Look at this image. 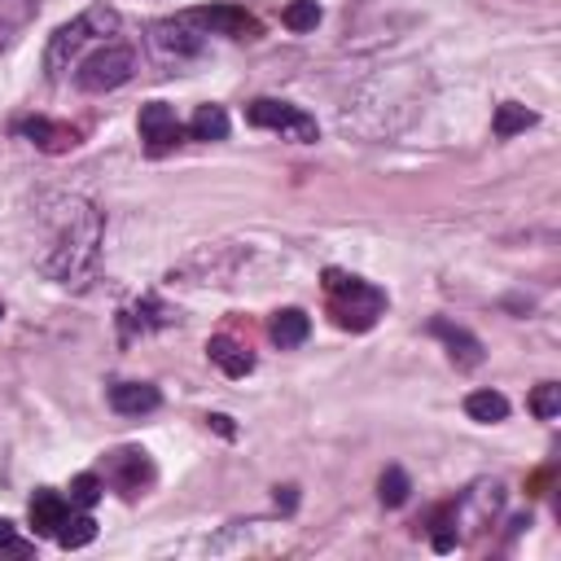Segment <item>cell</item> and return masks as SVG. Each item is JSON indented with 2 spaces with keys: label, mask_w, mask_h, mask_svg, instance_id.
<instances>
[{
  "label": "cell",
  "mask_w": 561,
  "mask_h": 561,
  "mask_svg": "<svg viewBox=\"0 0 561 561\" xmlns=\"http://www.w3.org/2000/svg\"><path fill=\"white\" fill-rule=\"evenodd\" d=\"M35 210L44 224V245L35 259L39 272L57 285H83L101 250V210L79 193H48Z\"/></svg>",
  "instance_id": "1"
},
{
  "label": "cell",
  "mask_w": 561,
  "mask_h": 561,
  "mask_svg": "<svg viewBox=\"0 0 561 561\" xmlns=\"http://www.w3.org/2000/svg\"><path fill=\"white\" fill-rule=\"evenodd\" d=\"M114 31H118V13H114L110 4H92V9H83L75 22H66V26L53 31L48 53H44L48 75H53V79L66 75V70L79 61V53H83L88 44H105Z\"/></svg>",
  "instance_id": "2"
},
{
  "label": "cell",
  "mask_w": 561,
  "mask_h": 561,
  "mask_svg": "<svg viewBox=\"0 0 561 561\" xmlns=\"http://www.w3.org/2000/svg\"><path fill=\"white\" fill-rule=\"evenodd\" d=\"M324 294H329L333 320H337L342 329H355V333L373 329V324H377V316L386 311V294H381L377 285H368L364 276L337 272V267H329V272H324Z\"/></svg>",
  "instance_id": "3"
},
{
  "label": "cell",
  "mask_w": 561,
  "mask_h": 561,
  "mask_svg": "<svg viewBox=\"0 0 561 561\" xmlns=\"http://www.w3.org/2000/svg\"><path fill=\"white\" fill-rule=\"evenodd\" d=\"M131 70H136V53L105 39V44H96L92 53H83L75 61V83L83 92H114L131 79Z\"/></svg>",
  "instance_id": "4"
},
{
  "label": "cell",
  "mask_w": 561,
  "mask_h": 561,
  "mask_svg": "<svg viewBox=\"0 0 561 561\" xmlns=\"http://www.w3.org/2000/svg\"><path fill=\"white\" fill-rule=\"evenodd\" d=\"M245 123L254 127H267V131H280L285 140H316V118L302 114L298 105L289 101H272V96H259L245 105Z\"/></svg>",
  "instance_id": "5"
},
{
  "label": "cell",
  "mask_w": 561,
  "mask_h": 561,
  "mask_svg": "<svg viewBox=\"0 0 561 561\" xmlns=\"http://www.w3.org/2000/svg\"><path fill=\"white\" fill-rule=\"evenodd\" d=\"M101 482L114 486V491H123V495H140L153 482V465H149V456L140 447H118V451L105 456Z\"/></svg>",
  "instance_id": "6"
},
{
  "label": "cell",
  "mask_w": 561,
  "mask_h": 561,
  "mask_svg": "<svg viewBox=\"0 0 561 561\" xmlns=\"http://www.w3.org/2000/svg\"><path fill=\"white\" fill-rule=\"evenodd\" d=\"M149 48L162 61H188V57L202 53V31L188 26L184 18H167V22H153L149 26Z\"/></svg>",
  "instance_id": "7"
},
{
  "label": "cell",
  "mask_w": 561,
  "mask_h": 561,
  "mask_svg": "<svg viewBox=\"0 0 561 561\" xmlns=\"http://www.w3.org/2000/svg\"><path fill=\"white\" fill-rule=\"evenodd\" d=\"M188 26H197L202 35H232V39H250V35H259V22L245 13V9H232V4H215V9H188V13H180Z\"/></svg>",
  "instance_id": "8"
},
{
  "label": "cell",
  "mask_w": 561,
  "mask_h": 561,
  "mask_svg": "<svg viewBox=\"0 0 561 561\" xmlns=\"http://www.w3.org/2000/svg\"><path fill=\"white\" fill-rule=\"evenodd\" d=\"M136 127H140V140H145L153 153H162V149L180 145V136H184V127H180L175 110H171V105H162V101H149V105L140 110V118H136Z\"/></svg>",
  "instance_id": "9"
},
{
  "label": "cell",
  "mask_w": 561,
  "mask_h": 561,
  "mask_svg": "<svg viewBox=\"0 0 561 561\" xmlns=\"http://www.w3.org/2000/svg\"><path fill=\"white\" fill-rule=\"evenodd\" d=\"M500 504H504L500 482H478V486L465 491V500H460V517L469 522V530H482V526H491V517L500 513Z\"/></svg>",
  "instance_id": "10"
},
{
  "label": "cell",
  "mask_w": 561,
  "mask_h": 561,
  "mask_svg": "<svg viewBox=\"0 0 561 561\" xmlns=\"http://www.w3.org/2000/svg\"><path fill=\"white\" fill-rule=\"evenodd\" d=\"M162 403V394H158V386H149V381H118V386H110V408L118 412V416H145V412H153Z\"/></svg>",
  "instance_id": "11"
},
{
  "label": "cell",
  "mask_w": 561,
  "mask_h": 561,
  "mask_svg": "<svg viewBox=\"0 0 561 561\" xmlns=\"http://www.w3.org/2000/svg\"><path fill=\"white\" fill-rule=\"evenodd\" d=\"M430 333L443 337V346L451 351V359H456L460 368H478V364H482V342H478L469 329H460V324H451V320H434Z\"/></svg>",
  "instance_id": "12"
},
{
  "label": "cell",
  "mask_w": 561,
  "mask_h": 561,
  "mask_svg": "<svg viewBox=\"0 0 561 561\" xmlns=\"http://www.w3.org/2000/svg\"><path fill=\"white\" fill-rule=\"evenodd\" d=\"M26 513H31V530H35V535H57L61 522L70 517V504H66L57 491H35Z\"/></svg>",
  "instance_id": "13"
},
{
  "label": "cell",
  "mask_w": 561,
  "mask_h": 561,
  "mask_svg": "<svg viewBox=\"0 0 561 561\" xmlns=\"http://www.w3.org/2000/svg\"><path fill=\"white\" fill-rule=\"evenodd\" d=\"M206 355H210V364L224 373V377H245L250 368H254V355L241 346V342H232V337H210L206 342Z\"/></svg>",
  "instance_id": "14"
},
{
  "label": "cell",
  "mask_w": 561,
  "mask_h": 561,
  "mask_svg": "<svg viewBox=\"0 0 561 561\" xmlns=\"http://www.w3.org/2000/svg\"><path fill=\"white\" fill-rule=\"evenodd\" d=\"M267 333H272V342H276L280 351H289V346H302V342H307V333H311V320H307V311H298V307H285V311H276V316H272Z\"/></svg>",
  "instance_id": "15"
},
{
  "label": "cell",
  "mask_w": 561,
  "mask_h": 561,
  "mask_svg": "<svg viewBox=\"0 0 561 561\" xmlns=\"http://www.w3.org/2000/svg\"><path fill=\"white\" fill-rule=\"evenodd\" d=\"M18 131L31 136V145H39V149H48V153H61V149H70V145L79 140L70 127H57V123H48V118H22Z\"/></svg>",
  "instance_id": "16"
},
{
  "label": "cell",
  "mask_w": 561,
  "mask_h": 561,
  "mask_svg": "<svg viewBox=\"0 0 561 561\" xmlns=\"http://www.w3.org/2000/svg\"><path fill=\"white\" fill-rule=\"evenodd\" d=\"M188 136L193 140H224L228 136V110L224 105H197V114L188 118Z\"/></svg>",
  "instance_id": "17"
},
{
  "label": "cell",
  "mask_w": 561,
  "mask_h": 561,
  "mask_svg": "<svg viewBox=\"0 0 561 561\" xmlns=\"http://www.w3.org/2000/svg\"><path fill=\"white\" fill-rule=\"evenodd\" d=\"M465 412L482 425H495V421L508 416V399L500 390H473V394H465Z\"/></svg>",
  "instance_id": "18"
},
{
  "label": "cell",
  "mask_w": 561,
  "mask_h": 561,
  "mask_svg": "<svg viewBox=\"0 0 561 561\" xmlns=\"http://www.w3.org/2000/svg\"><path fill=\"white\" fill-rule=\"evenodd\" d=\"M526 127H535V110H526V105H517V101L495 105V118H491V131H495V136H517V131H526Z\"/></svg>",
  "instance_id": "19"
},
{
  "label": "cell",
  "mask_w": 561,
  "mask_h": 561,
  "mask_svg": "<svg viewBox=\"0 0 561 561\" xmlns=\"http://www.w3.org/2000/svg\"><path fill=\"white\" fill-rule=\"evenodd\" d=\"M408 491H412V482H408V473H403L399 465H390V469L381 473V482H377V495H381L386 508H399V504L408 500Z\"/></svg>",
  "instance_id": "20"
},
{
  "label": "cell",
  "mask_w": 561,
  "mask_h": 561,
  "mask_svg": "<svg viewBox=\"0 0 561 561\" xmlns=\"http://www.w3.org/2000/svg\"><path fill=\"white\" fill-rule=\"evenodd\" d=\"M92 539H96V522H92L88 513L66 517L61 530H57V543H61V548H83V543H92Z\"/></svg>",
  "instance_id": "21"
},
{
  "label": "cell",
  "mask_w": 561,
  "mask_h": 561,
  "mask_svg": "<svg viewBox=\"0 0 561 561\" xmlns=\"http://www.w3.org/2000/svg\"><path fill=\"white\" fill-rule=\"evenodd\" d=\"M530 412H535L539 421H552V416L561 412V386H557V381H539L535 394H530Z\"/></svg>",
  "instance_id": "22"
},
{
  "label": "cell",
  "mask_w": 561,
  "mask_h": 561,
  "mask_svg": "<svg viewBox=\"0 0 561 561\" xmlns=\"http://www.w3.org/2000/svg\"><path fill=\"white\" fill-rule=\"evenodd\" d=\"M35 13V0H0V39L13 35L18 26H26Z\"/></svg>",
  "instance_id": "23"
},
{
  "label": "cell",
  "mask_w": 561,
  "mask_h": 561,
  "mask_svg": "<svg viewBox=\"0 0 561 561\" xmlns=\"http://www.w3.org/2000/svg\"><path fill=\"white\" fill-rule=\"evenodd\" d=\"M280 22H285L289 31H316V22H320V4H316V0H294V4L280 13Z\"/></svg>",
  "instance_id": "24"
},
{
  "label": "cell",
  "mask_w": 561,
  "mask_h": 561,
  "mask_svg": "<svg viewBox=\"0 0 561 561\" xmlns=\"http://www.w3.org/2000/svg\"><path fill=\"white\" fill-rule=\"evenodd\" d=\"M101 495H105L101 473H79V478L70 482V504H79V508H92Z\"/></svg>",
  "instance_id": "25"
},
{
  "label": "cell",
  "mask_w": 561,
  "mask_h": 561,
  "mask_svg": "<svg viewBox=\"0 0 561 561\" xmlns=\"http://www.w3.org/2000/svg\"><path fill=\"white\" fill-rule=\"evenodd\" d=\"M0 552H26V543H18V535H13V522H4V517H0Z\"/></svg>",
  "instance_id": "26"
},
{
  "label": "cell",
  "mask_w": 561,
  "mask_h": 561,
  "mask_svg": "<svg viewBox=\"0 0 561 561\" xmlns=\"http://www.w3.org/2000/svg\"><path fill=\"white\" fill-rule=\"evenodd\" d=\"M276 504H280V508L289 513V508L298 504V486H276Z\"/></svg>",
  "instance_id": "27"
},
{
  "label": "cell",
  "mask_w": 561,
  "mask_h": 561,
  "mask_svg": "<svg viewBox=\"0 0 561 561\" xmlns=\"http://www.w3.org/2000/svg\"><path fill=\"white\" fill-rule=\"evenodd\" d=\"M206 425H210V430H219L224 438H232V434H237V430H232V421H228V416H219V412H215V416H206Z\"/></svg>",
  "instance_id": "28"
}]
</instances>
